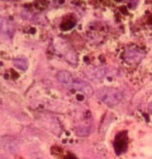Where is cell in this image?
<instances>
[{
  "instance_id": "obj_1",
  "label": "cell",
  "mask_w": 152,
  "mask_h": 159,
  "mask_svg": "<svg viewBox=\"0 0 152 159\" xmlns=\"http://www.w3.org/2000/svg\"><path fill=\"white\" fill-rule=\"evenodd\" d=\"M100 100L109 106L118 105L122 100V94L119 90L111 87H104L97 92Z\"/></svg>"
},
{
  "instance_id": "obj_2",
  "label": "cell",
  "mask_w": 152,
  "mask_h": 159,
  "mask_svg": "<svg viewBox=\"0 0 152 159\" xmlns=\"http://www.w3.org/2000/svg\"><path fill=\"white\" fill-rule=\"evenodd\" d=\"M68 87L73 89L80 91L88 96H91L93 93L92 88L89 84L82 80L76 79L74 77Z\"/></svg>"
},
{
  "instance_id": "obj_3",
  "label": "cell",
  "mask_w": 152,
  "mask_h": 159,
  "mask_svg": "<svg viewBox=\"0 0 152 159\" xmlns=\"http://www.w3.org/2000/svg\"><path fill=\"white\" fill-rule=\"evenodd\" d=\"M85 73L87 77L93 81L104 79L106 74V70L104 68L92 66L85 68Z\"/></svg>"
},
{
  "instance_id": "obj_4",
  "label": "cell",
  "mask_w": 152,
  "mask_h": 159,
  "mask_svg": "<svg viewBox=\"0 0 152 159\" xmlns=\"http://www.w3.org/2000/svg\"><path fill=\"white\" fill-rule=\"evenodd\" d=\"M57 78L61 84L68 86L73 79V76L67 71H61L57 74Z\"/></svg>"
},
{
  "instance_id": "obj_5",
  "label": "cell",
  "mask_w": 152,
  "mask_h": 159,
  "mask_svg": "<svg viewBox=\"0 0 152 159\" xmlns=\"http://www.w3.org/2000/svg\"><path fill=\"white\" fill-rule=\"evenodd\" d=\"M28 61L24 57H19L14 60V66L19 70L25 71L28 68Z\"/></svg>"
},
{
  "instance_id": "obj_6",
  "label": "cell",
  "mask_w": 152,
  "mask_h": 159,
  "mask_svg": "<svg viewBox=\"0 0 152 159\" xmlns=\"http://www.w3.org/2000/svg\"><path fill=\"white\" fill-rule=\"evenodd\" d=\"M133 55H128V57L126 58L127 60H134V61H138L139 60H141L142 58V55L141 53L137 51H132L131 52Z\"/></svg>"
},
{
  "instance_id": "obj_7",
  "label": "cell",
  "mask_w": 152,
  "mask_h": 159,
  "mask_svg": "<svg viewBox=\"0 0 152 159\" xmlns=\"http://www.w3.org/2000/svg\"><path fill=\"white\" fill-rule=\"evenodd\" d=\"M149 110H150V111L151 112L152 114V102H151L149 105Z\"/></svg>"
},
{
  "instance_id": "obj_8",
  "label": "cell",
  "mask_w": 152,
  "mask_h": 159,
  "mask_svg": "<svg viewBox=\"0 0 152 159\" xmlns=\"http://www.w3.org/2000/svg\"><path fill=\"white\" fill-rule=\"evenodd\" d=\"M0 159H7L6 158H5V157H2V156H1V158Z\"/></svg>"
}]
</instances>
